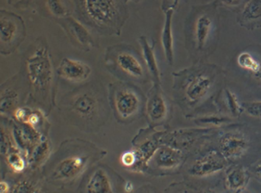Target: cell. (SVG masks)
I'll use <instances>...</instances> for the list:
<instances>
[{
    "label": "cell",
    "mask_w": 261,
    "mask_h": 193,
    "mask_svg": "<svg viewBox=\"0 0 261 193\" xmlns=\"http://www.w3.org/2000/svg\"><path fill=\"white\" fill-rule=\"evenodd\" d=\"M28 77L36 91L46 94L53 81V65L46 46L41 45L31 55L26 63Z\"/></svg>",
    "instance_id": "1"
},
{
    "label": "cell",
    "mask_w": 261,
    "mask_h": 193,
    "mask_svg": "<svg viewBox=\"0 0 261 193\" xmlns=\"http://www.w3.org/2000/svg\"><path fill=\"white\" fill-rule=\"evenodd\" d=\"M87 18L103 30L118 29L120 10L116 0H80Z\"/></svg>",
    "instance_id": "2"
},
{
    "label": "cell",
    "mask_w": 261,
    "mask_h": 193,
    "mask_svg": "<svg viewBox=\"0 0 261 193\" xmlns=\"http://www.w3.org/2000/svg\"><path fill=\"white\" fill-rule=\"evenodd\" d=\"M23 21L19 16L1 11L0 14V41L3 50L11 49L21 38Z\"/></svg>",
    "instance_id": "3"
},
{
    "label": "cell",
    "mask_w": 261,
    "mask_h": 193,
    "mask_svg": "<svg viewBox=\"0 0 261 193\" xmlns=\"http://www.w3.org/2000/svg\"><path fill=\"white\" fill-rule=\"evenodd\" d=\"M114 107L120 118L122 120H129L136 116L140 111V96L132 88L121 87L116 91Z\"/></svg>",
    "instance_id": "4"
},
{
    "label": "cell",
    "mask_w": 261,
    "mask_h": 193,
    "mask_svg": "<svg viewBox=\"0 0 261 193\" xmlns=\"http://www.w3.org/2000/svg\"><path fill=\"white\" fill-rule=\"evenodd\" d=\"M226 165V158L222 153L211 151L196 160L189 168V174L196 178H205L221 171Z\"/></svg>",
    "instance_id": "5"
},
{
    "label": "cell",
    "mask_w": 261,
    "mask_h": 193,
    "mask_svg": "<svg viewBox=\"0 0 261 193\" xmlns=\"http://www.w3.org/2000/svg\"><path fill=\"white\" fill-rule=\"evenodd\" d=\"M88 163V156L71 155L62 159L57 164L52 178L60 181H70L80 176L86 170Z\"/></svg>",
    "instance_id": "6"
},
{
    "label": "cell",
    "mask_w": 261,
    "mask_h": 193,
    "mask_svg": "<svg viewBox=\"0 0 261 193\" xmlns=\"http://www.w3.org/2000/svg\"><path fill=\"white\" fill-rule=\"evenodd\" d=\"M91 67L84 61L70 58H64L58 68V73L62 78L73 83L86 81L91 75Z\"/></svg>",
    "instance_id": "7"
},
{
    "label": "cell",
    "mask_w": 261,
    "mask_h": 193,
    "mask_svg": "<svg viewBox=\"0 0 261 193\" xmlns=\"http://www.w3.org/2000/svg\"><path fill=\"white\" fill-rule=\"evenodd\" d=\"M70 105L77 115L86 120L94 119L99 109V102L96 96L87 91L77 94L72 99Z\"/></svg>",
    "instance_id": "8"
},
{
    "label": "cell",
    "mask_w": 261,
    "mask_h": 193,
    "mask_svg": "<svg viewBox=\"0 0 261 193\" xmlns=\"http://www.w3.org/2000/svg\"><path fill=\"white\" fill-rule=\"evenodd\" d=\"M248 142L239 134H228L221 138V153L226 159H237L245 154Z\"/></svg>",
    "instance_id": "9"
},
{
    "label": "cell",
    "mask_w": 261,
    "mask_h": 193,
    "mask_svg": "<svg viewBox=\"0 0 261 193\" xmlns=\"http://www.w3.org/2000/svg\"><path fill=\"white\" fill-rule=\"evenodd\" d=\"M212 87V79L208 76L201 74L194 77L186 86V96L192 103L200 102Z\"/></svg>",
    "instance_id": "10"
},
{
    "label": "cell",
    "mask_w": 261,
    "mask_h": 193,
    "mask_svg": "<svg viewBox=\"0 0 261 193\" xmlns=\"http://www.w3.org/2000/svg\"><path fill=\"white\" fill-rule=\"evenodd\" d=\"M215 23L212 16L210 14H201L196 18L194 28V36L196 41V47L198 50H203L214 31Z\"/></svg>",
    "instance_id": "11"
},
{
    "label": "cell",
    "mask_w": 261,
    "mask_h": 193,
    "mask_svg": "<svg viewBox=\"0 0 261 193\" xmlns=\"http://www.w3.org/2000/svg\"><path fill=\"white\" fill-rule=\"evenodd\" d=\"M168 114V105L165 98L159 87H155L147 102V115L152 122L160 123Z\"/></svg>",
    "instance_id": "12"
},
{
    "label": "cell",
    "mask_w": 261,
    "mask_h": 193,
    "mask_svg": "<svg viewBox=\"0 0 261 193\" xmlns=\"http://www.w3.org/2000/svg\"><path fill=\"white\" fill-rule=\"evenodd\" d=\"M117 65L129 77L142 78L144 77V68L139 59L130 51H121L116 56Z\"/></svg>",
    "instance_id": "13"
},
{
    "label": "cell",
    "mask_w": 261,
    "mask_h": 193,
    "mask_svg": "<svg viewBox=\"0 0 261 193\" xmlns=\"http://www.w3.org/2000/svg\"><path fill=\"white\" fill-rule=\"evenodd\" d=\"M86 193H115L110 176L98 168L91 174L86 184Z\"/></svg>",
    "instance_id": "14"
},
{
    "label": "cell",
    "mask_w": 261,
    "mask_h": 193,
    "mask_svg": "<svg viewBox=\"0 0 261 193\" xmlns=\"http://www.w3.org/2000/svg\"><path fill=\"white\" fill-rule=\"evenodd\" d=\"M182 155L180 151L169 146H162L156 150L155 161L156 165L161 169H174L180 165Z\"/></svg>",
    "instance_id": "15"
},
{
    "label": "cell",
    "mask_w": 261,
    "mask_h": 193,
    "mask_svg": "<svg viewBox=\"0 0 261 193\" xmlns=\"http://www.w3.org/2000/svg\"><path fill=\"white\" fill-rule=\"evenodd\" d=\"M239 23L244 27H260L261 0H249L242 10Z\"/></svg>",
    "instance_id": "16"
},
{
    "label": "cell",
    "mask_w": 261,
    "mask_h": 193,
    "mask_svg": "<svg viewBox=\"0 0 261 193\" xmlns=\"http://www.w3.org/2000/svg\"><path fill=\"white\" fill-rule=\"evenodd\" d=\"M66 27L70 36L73 39H75L83 47L89 50L94 46L93 38L91 36L89 31L87 30L79 20L73 19L71 17H68L66 18Z\"/></svg>",
    "instance_id": "17"
},
{
    "label": "cell",
    "mask_w": 261,
    "mask_h": 193,
    "mask_svg": "<svg viewBox=\"0 0 261 193\" xmlns=\"http://www.w3.org/2000/svg\"><path fill=\"white\" fill-rule=\"evenodd\" d=\"M174 11L169 10L165 13V22L161 35V43L165 53L166 60L169 64H173L174 47H173V35H172V18Z\"/></svg>",
    "instance_id": "18"
},
{
    "label": "cell",
    "mask_w": 261,
    "mask_h": 193,
    "mask_svg": "<svg viewBox=\"0 0 261 193\" xmlns=\"http://www.w3.org/2000/svg\"><path fill=\"white\" fill-rule=\"evenodd\" d=\"M140 45L142 47V53L143 58L145 60L146 66L150 71L151 76L155 79L156 83H160L161 80V75H160V69L158 66L155 51H154V44L150 45L147 41L146 36H141Z\"/></svg>",
    "instance_id": "19"
},
{
    "label": "cell",
    "mask_w": 261,
    "mask_h": 193,
    "mask_svg": "<svg viewBox=\"0 0 261 193\" xmlns=\"http://www.w3.org/2000/svg\"><path fill=\"white\" fill-rule=\"evenodd\" d=\"M248 179L249 177L247 175L246 169L242 166H236V167L231 168V170L227 173L225 184L227 188L230 190L238 192L246 188Z\"/></svg>",
    "instance_id": "20"
},
{
    "label": "cell",
    "mask_w": 261,
    "mask_h": 193,
    "mask_svg": "<svg viewBox=\"0 0 261 193\" xmlns=\"http://www.w3.org/2000/svg\"><path fill=\"white\" fill-rule=\"evenodd\" d=\"M51 153L50 142L42 138L39 142L35 145V150L31 155L30 163L35 166H40L48 159Z\"/></svg>",
    "instance_id": "21"
},
{
    "label": "cell",
    "mask_w": 261,
    "mask_h": 193,
    "mask_svg": "<svg viewBox=\"0 0 261 193\" xmlns=\"http://www.w3.org/2000/svg\"><path fill=\"white\" fill-rule=\"evenodd\" d=\"M5 157L9 166L16 173H20L25 169L26 161L22 155V152L15 147L7 153Z\"/></svg>",
    "instance_id": "22"
},
{
    "label": "cell",
    "mask_w": 261,
    "mask_h": 193,
    "mask_svg": "<svg viewBox=\"0 0 261 193\" xmlns=\"http://www.w3.org/2000/svg\"><path fill=\"white\" fill-rule=\"evenodd\" d=\"M237 63L242 69L251 74L256 73L261 67V62L252 55L250 52L244 51L237 57Z\"/></svg>",
    "instance_id": "23"
},
{
    "label": "cell",
    "mask_w": 261,
    "mask_h": 193,
    "mask_svg": "<svg viewBox=\"0 0 261 193\" xmlns=\"http://www.w3.org/2000/svg\"><path fill=\"white\" fill-rule=\"evenodd\" d=\"M45 3L51 14L57 18H67L68 10L62 0H45Z\"/></svg>",
    "instance_id": "24"
},
{
    "label": "cell",
    "mask_w": 261,
    "mask_h": 193,
    "mask_svg": "<svg viewBox=\"0 0 261 193\" xmlns=\"http://www.w3.org/2000/svg\"><path fill=\"white\" fill-rule=\"evenodd\" d=\"M10 193H39V188L27 179H22L14 185Z\"/></svg>",
    "instance_id": "25"
},
{
    "label": "cell",
    "mask_w": 261,
    "mask_h": 193,
    "mask_svg": "<svg viewBox=\"0 0 261 193\" xmlns=\"http://www.w3.org/2000/svg\"><path fill=\"white\" fill-rule=\"evenodd\" d=\"M17 102V94L15 92L7 89L1 94V112L10 111Z\"/></svg>",
    "instance_id": "26"
},
{
    "label": "cell",
    "mask_w": 261,
    "mask_h": 193,
    "mask_svg": "<svg viewBox=\"0 0 261 193\" xmlns=\"http://www.w3.org/2000/svg\"><path fill=\"white\" fill-rule=\"evenodd\" d=\"M225 96H226L227 106L229 111L231 112L233 116H237L241 113L242 107L238 102V99L234 93L231 90L226 89L225 90Z\"/></svg>",
    "instance_id": "27"
},
{
    "label": "cell",
    "mask_w": 261,
    "mask_h": 193,
    "mask_svg": "<svg viewBox=\"0 0 261 193\" xmlns=\"http://www.w3.org/2000/svg\"><path fill=\"white\" fill-rule=\"evenodd\" d=\"M244 108L250 116L261 118V102H246Z\"/></svg>",
    "instance_id": "28"
},
{
    "label": "cell",
    "mask_w": 261,
    "mask_h": 193,
    "mask_svg": "<svg viewBox=\"0 0 261 193\" xmlns=\"http://www.w3.org/2000/svg\"><path fill=\"white\" fill-rule=\"evenodd\" d=\"M121 163L125 167H135L137 163V156L135 151L126 152L121 156Z\"/></svg>",
    "instance_id": "29"
},
{
    "label": "cell",
    "mask_w": 261,
    "mask_h": 193,
    "mask_svg": "<svg viewBox=\"0 0 261 193\" xmlns=\"http://www.w3.org/2000/svg\"><path fill=\"white\" fill-rule=\"evenodd\" d=\"M13 148H14V146L12 145L10 138L6 135L5 131L2 129V132H1V153L5 156L6 154L11 151Z\"/></svg>",
    "instance_id": "30"
},
{
    "label": "cell",
    "mask_w": 261,
    "mask_h": 193,
    "mask_svg": "<svg viewBox=\"0 0 261 193\" xmlns=\"http://www.w3.org/2000/svg\"><path fill=\"white\" fill-rule=\"evenodd\" d=\"M180 3V0H161V10L166 13L169 10L174 11Z\"/></svg>",
    "instance_id": "31"
},
{
    "label": "cell",
    "mask_w": 261,
    "mask_h": 193,
    "mask_svg": "<svg viewBox=\"0 0 261 193\" xmlns=\"http://www.w3.org/2000/svg\"><path fill=\"white\" fill-rule=\"evenodd\" d=\"M15 118L20 122L26 123L30 116L31 112L26 108H17L15 110Z\"/></svg>",
    "instance_id": "32"
},
{
    "label": "cell",
    "mask_w": 261,
    "mask_h": 193,
    "mask_svg": "<svg viewBox=\"0 0 261 193\" xmlns=\"http://www.w3.org/2000/svg\"><path fill=\"white\" fill-rule=\"evenodd\" d=\"M221 4L229 9H236L242 5H246L249 0H220Z\"/></svg>",
    "instance_id": "33"
},
{
    "label": "cell",
    "mask_w": 261,
    "mask_h": 193,
    "mask_svg": "<svg viewBox=\"0 0 261 193\" xmlns=\"http://www.w3.org/2000/svg\"><path fill=\"white\" fill-rule=\"evenodd\" d=\"M201 123L204 124H210V125H215V126H219L223 123L227 122V119L225 118H220L217 116L206 117V118H203L201 119Z\"/></svg>",
    "instance_id": "34"
},
{
    "label": "cell",
    "mask_w": 261,
    "mask_h": 193,
    "mask_svg": "<svg viewBox=\"0 0 261 193\" xmlns=\"http://www.w3.org/2000/svg\"><path fill=\"white\" fill-rule=\"evenodd\" d=\"M10 184L8 183L5 180H2L0 182V193H10Z\"/></svg>",
    "instance_id": "35"
},
{
    "label": "cell",
    "mask_w": 261,
    "mask_h": 193,
    "mask_svg": "<svg viewBox=\"0 0 261 193\" xmlns=\"http://www.w3.org/2000/svg\"><path fill=\"white\" fill-rule=\"evenodd\" d=\"M135 189V185L132 181H126L124 184V191L127 193H132Z\"/></svg>",
    "instance_id": "36"
},
{
    "label": "cell",
    "mask_w": 261,
    "mask_h": 193,
    "mask_svg": "<svg viewBox=\"0 0 261 193\" xmlns=\"http://www.w3.org/2000/svg\"><path fill=\"white\" fill-rule=\"evenodd\" d=\"M253 170H254V173L256 174L258 178H261V160L255 164Z\"/></svg>",
    "instance_id": "37"
},
{
    "label": "cell",
    "mask_w": 261,
    "mask_h": 193,
    "mask_svg": "<svg viewBox=\"0 0 261 193\" xmlns=\"http://www.w3.org/2000/svg\"><path fill=\"white\" fill-rule=\"evenodd\" d=\"M252 76L253 77L256 79V81L259 82L261 83V67L256 71V73H254V74H252Z\"/></svg>",
    "instance_id": "38"
},
{
    "label": "cell",
    "mask_w": 261,
    "mask_h": 193,
    "mask_svg": "<svg viewBox=\"0 0 261 193\" xmlns=\"http://www.w3.org/2000/svg\"><path fill=\"white\" fill-rule=\"evenodd\" d=\"M124 2H128V1H134V2H140L142 0H123Z\"/></svg>",
    "instance_id": "39"
},
{
    "label": "cell",
    "mask_w": 261,
    "mask_h": 193,
    "mask_svg": "<svg viewBox=\"0 0 261 193\" xmlns=\"http://www.w3.org/2000/svg\"><path fill=\"white\" fill-rule=\"evenodd\" d=\"M179 193H190V192H188V191H186V190H182V191H181V192H179Z\"/></svg>",
    "instance_id": "40"
}]
</instances>
